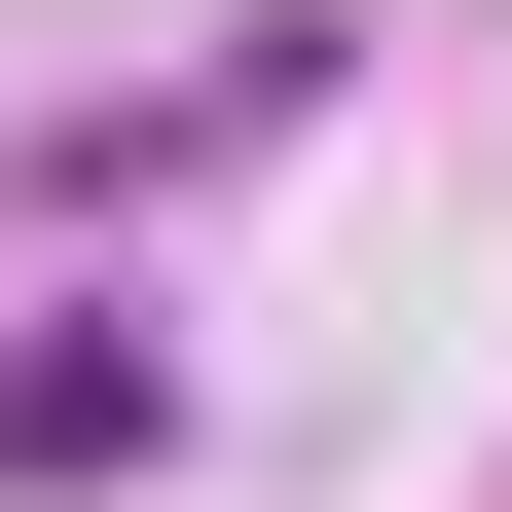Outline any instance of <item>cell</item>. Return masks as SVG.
Returning <instances> with one entry per match:
<instances>
[{"label":"cell","instance_id":"obj_1","mask_svg":"<svg viewBox=\"0 0 512 512\" xmlns=\"http://www.w3.org/2000/svg\"><path fill=\"white\" fill-rule=\"evenodd\" d=\"M147 439H183L147 330H37V366H0V476H147Z\"/></svg>","mask_w":512,"mask_h":512}]
</instances>
